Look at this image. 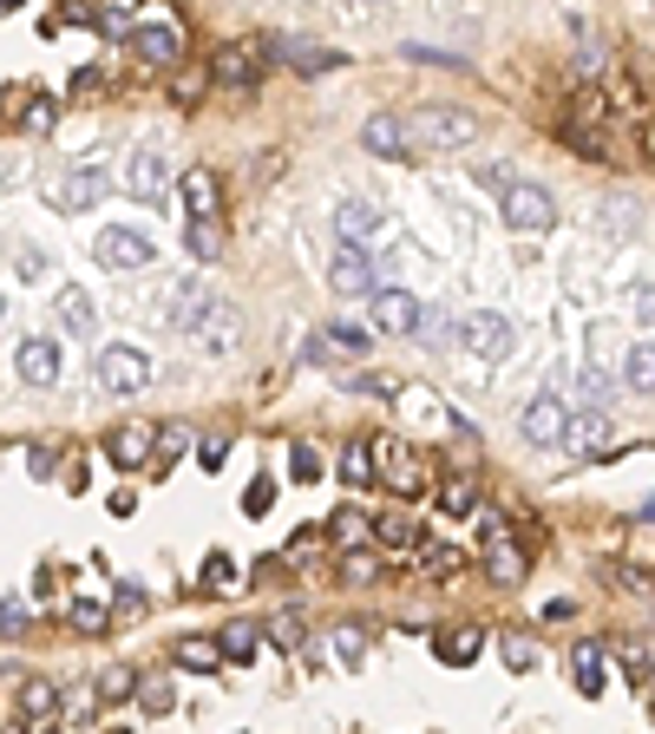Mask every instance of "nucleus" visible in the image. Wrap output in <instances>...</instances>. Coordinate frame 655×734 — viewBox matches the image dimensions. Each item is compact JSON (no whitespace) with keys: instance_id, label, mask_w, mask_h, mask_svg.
Wrapping results in <instances>:
<instances>
[{"instance_id":"f257e3e1","label":"nucleus","mask_w":655,"mask_h":734,"mask_svg":"<svg viewBox=\"0 0 655 734\" xmlns=\"http://www.w3.org/2000/svg\"><path fill=\"white\" fill-rule=\"evenodd\" d=\"M479 545H486V578L492 584H525V545L512 538V525L499 512H479Z\"/></svg>"},{"instance_id":"f03ea898","label":"nucleus","mask_w":655,"mask_h":734,"mask_svg":"<svg viewBox=\"0 0 655 734\" xmlns=\"http://www.w3.org/2000/svg\"><path fill=\"white\" fill-rule=\"evenodd\" d=\"M407 125V144H440V151H453V144H472V112H453V105H426L420 118H400Z\"/></svg>"},{"instance_id":"7ed1b4c3","label":"nucleus","mask_w":655,"mask_h":734,"mask_svg":"<svg viewBox=\"0 0 655 734\" xmlns=\"http://www.w3.org/2000/svg\"><path fill=\"white\" fill-rule=\"evenodd\" d=\"M505 223L518 230V236H545V230H558V197L545 190V184H512L505 190Z\"/></svg>"},{"instance_id":"20e7f679","label":"nucleus","mask_w":655,"mask_h":734,"mask_svg":"<svg viewBox=\"0 0 655 734\" xmlns=\"http://www.w3.org/2000/svg\"><path fill=\"white\" fill-rule=\"evenodd\" d=\"M98 387L105 394H144L151 387V361L138 354V348H125V341H112V348H98Z\"/></svg>"},{"instance_id":"39448f33","label":"nucleus","mask_w":655,"mask_h":734,"mask_svg":"<svg viewBox=\"0 0 655 734\" xmlns=\"http://www.w3.org/2000/svg\"><path fill=\"white\" fill-rule=\"evenodd\" d=\"M367 453H374V479H387V486H394L400 499L426 492V473H420V453H413L407 440H374Z\"/></svg>"},{"instance_id":"423d86ee","label":"nucleus","mask_w":655,"mask_h":734,"mask_svg":"<svg viewBox=\"0 0 655 734\" xmlns=\"http://www.w3.org/2000/svg\"><path fill=\"white\" fill-rule=\"evenodd\" d=\"M328 289L335 295H348V302H367L374 289H381V276H374V263H367V249H335V263H328Z\"/></svg>"},{"instance_id":"0eeeda50","label":"nucleus","mask_w":655,"mask_h":734,"mask_svg":"<svg viewBox=\"0 0 655 734\" xmlns=\"http://www.w3.org/2000/svg\"><path fill=\"white\" fill-rule=\"evenodd\" d=\"M92 256L105 263V269H144V263H157V249H151V236H138V230H98V243H92Z\"/></svg>"},{"instance_id":"6e6552de","label":"nucleus","mask_w":655,"mask_h":734,"mask_svg":"<svg viewBox=\"0 0 655 734\" xmlns=\"http://www.w3.org/2000/svg\"><path fill=\"white\" fill-rule=\"evenodd\" d=\"M459 348L479 354V361H505L512 354V322L505 315H466L459 322Z\"/></svg>"},{"instance_id":"1a4fd4ad","label":"nucleus","mask_w":655,"mask_h":734,"mask_svg":"<svg viewBox=\"0 0 655 734\" xmlns=\"http://www.w3.org/2000/svg\"><path fill=\"white\" fill-rule=\"evenodd\" d=\"M518 427H525V440L531 446H564V427H571V407L558 400V394H538L525 413H518Z\"/></svg>"},{"instance_id":"9d476101","label":"nucleus","mask_w":655,"mask_h":734,"mask_svg":"<svg viewBox=\"0 0 655 734\" xmlns=\"http://www.w3.org/2000/svg\"><path fill=\"white\" fill-rule=\"evenodd\" d=\"M125 39H131V53H138V59H151V66H171V59H177V46H184V33H177V20H171V13H157V20H144V26H131Z\"/></svg>"},{"instance_id":"9b49d317","label":"nucleus","mask_w":655,"mask_h":734,"mask_svg":"<svg viewBox=\"0 0 655 734\" xmlns=\"http://www.w3.org/2000/svg\"><path fill=\"white\" fill-rule=\"evenodd\" d=\"M367 315H374V335H413L420 302H413L407 289H374V295H367Z\"/></svg>"},{"instance_id":"f8f14e48","label":"nucleus","mask_w":655,"mask_h":734,"mask_svg":"<svg viewBox=\"0 0 655 734\" xmlns=\"http://www.w3.org/2000/svg\"><path fill=\"white\" fill-rule=\"evenodd\" d=\"M105 190H112V177H105L98 164H79V171L59 177L52 203H59V210H92V203H105Z\"/></svg>"},{"instance_id":"ddd939ff","label":"nucleus","mask_w":655,"mask_h":734,"mask_svg":"<svg viewBox=\"0 0 655 734\" xmlns=\"http://www.w3.org/2000/svg\"><path fill=\"white\" fill-rule=\"evenodd\" d=\"M125 190H131L138 203H157V197L171 190V164H164L157 151H131V164H125Z\"/></svg>"},{"instance_id":"4468645a","label":"nucleus","mask_w":655,"mask_h":734,"mask_svg":"<svg viewBox=\"0 0 655 734\" xmlns=\"http://www.w3.org/2000/svg\"><path fill=\"white\" fill-rule=\"evenodd\" d=\"M13 368H20V381L26 387H59V348L46 341V335H33V341H20V354H13Z\"/></svg>"},{"instance_id":"2eb2a0df","label":"nucleus","mask_w":655,"mask_h":734,"mask_svg":"<svg viewBox=\"0 0 655 734\" xmlns=\"http://www.w3.org/2000/svg\"><path fill=\"white\" fill-rule=\"evenodd\" d=\"M381 223H387V217H381V203H367V197H348V203L335 210V230H341V243H348V249L374 243V236H381Z\"/></svg>"},{"instance_id":"dca6fc26","label":"nucleus","mask_w":655,"mask_h":734,"mask_svg":"<svg viewBox=\"0 0 655 734\" xmlns=\"http://www.w3.org/2000/svg\"><path fill=\"white\" fill-rule=\"evenodd\" d=\"M203 308H210V282L184 276V282H171V289H164V308H157V315H164L171 328H190V322H197Z\"/></svg>"},{"instance_id":"f3484780","label":"nucleus","mask_w":655,"mask_h":734,"mask_svg":"<svg viewBox=\"0 0 655 734\" xmlns=\"http://www.w3.org/2000/svg\"><path fill=\"white\" fill-rule=\"evenodd\" d=\"M262 66H269V53H262V46H223V53L210 59V79H217V85H249Z\"/></svg>"},{"instance_id":"a211bd4d","label":"nucleus","mask_w":655,"mask_h":734,"mask_svg":"<svg viewBox=\"0 0 655 734\" xmlns=\"http://www.w3.org/2000/svg\"><path fill=\"white\" fill-rule=\"evenodd\" d=\"M479 650H486V630H479V624H453V630H440V637H433V656H440V663H453V669L479 663Z\"/></svg>"},{"instance_id":"6ab92c4d","label":"nucleus","mask_w":655,"mask_h":734,"mask_svg":"<svg viewBox=\"0 0 655 734\" xmlns=\"http://www.w3.org/2000/svg\"><path fill=\"white\" fill-rule=\"evenodd\" d=\"M177 190H184L190 223H210V217H217V177H210V164H190V171L177 177Z\"/></svg>"},{"instance_id":"aec40b11","label":"nucleus","mask_w":655,"mask_h":734,"mask_svg":"<svg viewBox=\"0 0 655 734\" xmlns=\"http://www.w3.org/2000/svg\"><path fill=\"white\" fill-rule=\"evenodd\" d=\"M52 315H59L66 335H92V328H98V308H92V295H85L79 282H66V289L52 295Z\"/></svg>"},{"instance_id":"412c9836","label":"nucleus","mask_w":655,"mask_h":734,"mask_svg":"<svg viewBox=\"0 0 655 734\" xmlns=\"http://www.w3.org/2000/svg\"><path fill=\"white\" fill-rule=\"evenodd\" d=\"M190 335L203 341V348H236V335H243V322H236V308L230 302H210L197 322H190Z\"/></svg>"},{"instance_id":"4be33fe9","label":"nucleus","mask_w":655,"mask_h":734,"mask_svg":"<svg viewBox=\"0 0 655 734\" xmlns=\"http://www.w3.org/2000/svg\"><path fill=\"white\" fill-rule=\"evenodd\" d=\"M361 144H367L374 158H407V125H400L394 112H374V118L361 125Z\"/></svg>"},{"instance_id":"5701e85b","label":"nucleus","mask_w":655,"mask_h":734,"mask_svg":"<svg viewBox=\"0 0 655 734\" xmlns=\"http://www.w3.org/2000/svg\"><path fill=\"white\" fill-rule=\"evenodd\" d=\"M571 676H577V696L597 702V696L610 689V683H604V643H577V650H571Z\"/></svg>"},{"instance_id":"b1692460","label":"nucleus","mask_w":655,"mask_h":734,"mask_svg":"<svg viewBox=\"0 0 655 734\" xmlns=\"http://www.w3.org/2000/svg\"><path fill=\"white\" fill-rule=\"evenodd\" d=\"M282 59H289L295 72H335L348 53H335V46H308V39H282Z\"/></svg>"},{"instance_id":"393cba45","label":"nucleus","mask_w":655,"mask_h":734,"mask_svg":"<svg viewBox=\"0 0 655 734\" xmlns=\"http://www.w3.org/2000/svg\"><path fill=\"white\" fill-rule=\"evenodd\" d=\"M112 459H118L125 473L144 466V459H151V427H118V433H112Z\"/></svg>"},{"instance_id":"a878e982","label":"nucleus","mask_w":655,"mask_h":734,"mask_svg":"<svg viewBox=\"0 0 655 734\" xmlns=\"http://www.w3.org/2000/svg\"><path fill=\"white\" fill-rule=\"evenodd\" d=\"M374 532H381V545H394V551H413V545H426V532H420L407 512H381V519H374Z\"/></svg>"},{"instance_id":"bb28decb","label":"nucleus","mask_w":655,"mask_h":734,"mask_svg":"<svg viewBox=\"0 0 655 734\" xmlns=\"http://www.w3.org/2000/svg\"><path fill=\"white\" fill-rule=\"evenodd\" d=\"M394 400H400V413H407V420H453V413L440 407V394H433V387H400Z\"/></svg>"},{"instance_id":"cd10ccee","label":"nucleus","mask_w":655,"mask_h":734,"mask_svg":"<svg viewBox=\"0 0 655 734\" xmlns=\"http://www.w3.org/2000/svg\"><path fill=\"white\" fill-rule=\"evenodd\" d=\"M217 656H223V663H249V656H256V624H223Z\"/></svg>"},{"instance_id":"c85d7f7f","label":"nucleus","mask_w":655,"mask_h":734,"mask_svg":"<svg viewBox=\"0 0 655 734\" xmlns=\"http://www.w3.org/2000/svg\"><path fill=\"white\" fill-rule=\"evenodd\" d=\"M335 656L348 669H361L367 663V624H335Z\"/></svg>"},{"instance_id":"c756f323","label":"nucleus","mask_w":655,"mask_h":734,"mask_svg":"<svg viewBox=\"0 0 655 734\" xmlns=\"http://www.w3.org/2000/svg\"><path fill=\"white\" fill-rule=\"evenodd\" d=\"M177 663H184L190 676H217V669H223V656H217V643H203V637H190V643H177Z\"/></svg>"},{"instance_id":"7c9ffc66","label":"nucleus","mask_w":655,"mask_h":734,"mask_svg":"<svg viewBox=\"0 0 655 734\" xmlns=\"http://www.w3.org/2000/svg\"><path fill=\"white\" fill-rule=\"evenodd\" d=\"M440 505H446V519H466V512L479 505V492H472V479H466V473H453V479L440 486Z\"/></svg>"},{"instance_id":"2f4dec72","label":"nucleus","mask_w":655,"mask_h":734,"mask_svg":"<svg viewBox=\"0 0 655 734\" xmlns=\"http://www.w3.org/2000/svg\"><path fill=\"white\" fill-rule=\"evenodd\" d=\"M321 473H328V466H321V453H315L308 440H295V446H289V479H302V486H315Z\"/></svg>"},{"instance_id":"473e14b6","label":"nucleus","mask_w":655,"mask_h":734,"mask_svg":"<svg viewBox=\"0 0 655 734\" xmlns=\"http://www.w3.org/2000/svg\"><path fill=\"white\" fill-rule=\"evenodd\" d=\"M262 630H269L276 650H302V630H308V624H302V610H282V617H269Z\"/></svg>"},{"instance_id":"72a5a7b5","label":"nucleus","mask_w":655,"mask_h":734,"mask_svg":"<svg viewBox=\"0 0 655 734\" xmlns=\"http://www.w3.org/2000/svg\"><path fill=\"white\" fill-rule=\"evenodd\" d=\"M623 381H630L636 394H650V381H655V354H650V341H636V348H630V361H623Z\"/></svg>"},{"instance_id":"f704fd0d","label":"nucleus","mask_w":655,"mask_h":734,"mask_svg":"<svg viewBox=\"0 0 655 734\" xmlns=\"http://www.w3.org/2000/svg\"><path fill=\"white\" fill-rule=\"evenodd\" d=\"M341 479H348V486H374V453H367L361 440L341 453Z\"/></svg>"},{"instance_id":"c9c22d12","label":"nucleus","mask_w":655,"mask_h":734,"mask_svg":"<svg viewBox=\"0 0 655 734\" xmlns=\"http://www.w3.org/2000/svg\"><path fill=\"white\" fill-rule=\"evenodd\" d=\"M341 584H381V558L374 551H348L341 558Z\"/></svg>"},{"instance_id":"e433bc0d","label":"nucleus","mask_w":655,"mask_h":734,"mask_svg":"<svg viewBox=\"0 0 655 734\" xmlns=\"http://www.w3.org/2000/svg\"><path fill=\"white\" fill-rule=\"evenodd\" d=\"M20 709H26V715H39V722H46V715H52V709H59V683H26V689H20Z\"/></svg>"},{"instance_id":"4c0bfd02","label":"nucleus","mask_w":655,"mask_h":734,"mask_svg":"<svg viewBox=\"0 0 655 734\" xmlns=\"http://www.w3.org/2000/svg\"><path fill=\"white\" fill-rule=\"evenodd\" d=\"M184 243H190V256H197V263H217V249H223L217 223H190V230H184Z\"/></svg>"},{"instance_id":"58836bf2","label":"nucleus","mask_w":655,"mask_h":734,"mask_svg":"<svg viewBox=\"0 0 655 734\" xmlns=\"http://www.w3.org/2000/svg\"><path fill=\"white\" fill-rule=\"evenodd\" d=\"M400 53H407L413 66H453V72H466V59H459V53H440V46H420V39H407Z\"/></svg>"},{"instance_id":"ea45409f","label":"nucleus","mask_w":655,"mask_h":734,"mask_svg":"<svg viewBox=\"0 0 655 734\" xmlns=\"http://www.w3.org/2000/svg\"><path fill=\"white\" fill-rule=\"evenodd\" d=\"M184 446H190V433H184V427H164V433H151V459H157V466H171Z\"/></svg>"},{"instance_id":"a19ab883","label":"nucleus","mask_w":655,"mask_h":734,"mask_svg":"<svg viewBox=\"0 0 655 734\" xmlns=\"http://www.w3.org/2000/svg\"><path fill=\"white\" fill-rule=\"evenodd\" d=\"M105 624H112V617H105V604H92V597H79V604H72V630H79V637H98Z\"/></svg>"},{"instance_id":"79ce46f5","label":"nucleus","mask_w":655,"mask_h":734,"mask_svg":"<svg viewBox=\"0 0 655 734\" xmlns=\"http://www.w3.org/2000/svg\"><path fill=\"white\" fill-rule=\"evenodd\" d=\"M499 650H505V663H512L518 676H525V669H538V643H531V637H518V630H512Z\"/></svg>"},{"instance_id":"37998d69","label":"nucleus","mask_w":655,"mask_h":734,"mask_svg":"<svg viewBox=\"0 0 655 734\" xmlns=\"http://www.w3.org/2000/svg\"><path fill=\"white\" fill-rule=\"evenodd\" d=\"M92 689H98V702H125V696L138 689V676H131V669H105Z\"/></svg>"},{"instance_id":"c03bdc74","label":"nucleus","mask_w":655,"mask_h":734,"mask_svg":"<svg viewBox=\"0 0 655 734\" xmlns=\"http://www.w3.org/2000/svg\"><path fill=\"white\" fill-rule=\"evenodd\" d=\"M243 512H249V519H269V512H276V479H256V486L243 492Z\"/></svg>"},{"instance_id":"a18cd8bd","label":"nucleus","mask_w":655,"mask_h":734,"mask_svg":"<svg viewBox=\"0 0 655 734\" xmlns=\"http://www.w3.org/2000/svg\"><path fill=\"white\" fill-rule=\"evenodd\" d=\"M203 591H236V564H230L223 551H210V564H203Z\"/></svg>"},{"instance_id":"49530a36","label":"nucleus","mask_w":655,"mask_h":734,"mask_svg":"<svg viewBox=\"0 0 655 734\" xmlns=\"http://www.w3.org/2000/svg\"><path fill=\"white\" fill-rule=\"evenodd\" d=\"M577 394H584L590 407H610V394H617V387H610L604 374H590V368H577Z\"/></svg>"},{"instance_id":"de8ad7c7","label":"nucleus","mask_w":655,"mask_h":734,"mask_svg":"<svg viewBox=\"0 0 655 734\" xmlns=\"http://www.w3.org/2000/svg\"><path fill=\"white\" fill-rule=\"evenodd\" d=\"M92 26H98L105 39H125V33H131V13H125V7H105V13H92Z\"/></svg>"},{"instance_id":"09e8293b","label":"nucleus","mask_w":655,"mask_h":734,"mask_svg":"<svg viewBox=\"0 0 655 734\" xmlns=\"http://www.w3.org/2000/svg\"><path fill=\"white\" fill-rule=\"evenodd\" d=\"M223 459H230V440H223V433H210V440H197V466H203V473H217Z\"/></svg>"},{"instance_id":"8fccbe9b","label":"nucleus","mask_w":655,"mask_h":734,"mask_svg":"<svg viewBox=\"0 0 655 734\" xmlns=\"http://www.w3.org/2000/svg\"><path fill=\"white\" fill-rule=\"evenodd\" d=\"M479 184H486V190H499V197H505V190H512V184H518V177H512V164H479Z\"/></svg>"},{"instance_id":"3c124183","label":"nucleus","mask_w":655,"mask_h":734,"mask_svg":"<svg viewBox=\"0 0 655 734\" xmlns=\"http://www.w3.org/2000/svg\"><path fill=\"white\" fill-rule=\"evenodd\" d=\"M131 696H138L151 715H164V709H171V689H164V683H144V689H131Z\"/></svg>"},{"instance_id":"603ef678","label":"nucleus","mask_w":655,"mask_h":734,"mask_svg":"<svg viewBox=\"0 0 655 734\" xmlns=\"http://www.w3.org/2000/svg\"><path fill=\"white\" fill-rule=\"evenodd\" d=\"M20 624H26V604L7 597V604H0V637H20Z\"/></svg>"},{"instance_id":"864d4df0","label":"nucleus","mask_w":655,"mask_h":734,"mask_svg":"<svg viewBox=\"0 0 655 734\" xmlns=\"http://www.w3.org/2000/svg\"><path fill=\"white\" fill-rule=\"evenodd\" d=\"M171 98H177V105H197V98H203V79H197V72H184V79L171 85Z\"/></svg>"},{"instance_id":"5fc2aeb1","label":"nucleus","mask_w":655,"mask_h":734,"mask_svg":"<svg viewBox=\"0 0 655 734\" xmlns=\"http://www.w3.org/2000/svg\"><path fill=\"white\" fill-rule=\"evenodd\" d=\"M328 525H335V538H341V545H354V538H361V512H335Z\"/></svg>"},{"instance_id":"6e6d98bb","label":"nucleus","mask_w":655,"mask_h":734,"mask_svg":"<svg viewBox=\"0 0 655 734\" xmlns=\"http://www.w3.org/2000/svg\"><path fill=\"white\" fill-rule=\"evenodd\" d=\"M315 545H321V538H315V532H302V538H295L282 558H289V564H308V558H315Z\"/></svg>"},{"instance_id":"4d7b16f0","label":"nucleus","mask_w":655,"mask_h":734,"mask_svg":"<svg viewBox=\"0 0 655 734\" xmlns=\"http://www.w3.org/2000/svg\"><path fill=\"white\" fill-rule=\"evenodd\" d=\"M276 171H282V151H262V158L249 164V177H256V184H262V177H276Z\"/></svg>"},{"instance_id":"13d9d810","label":"nucleus","mask_w":655,"mask_h":734,"mask_svg":"<svg viewBox=\"0 0 655 734\" xmlns=\"http://www.w3.org/2000/svg\"><path fill=\"white\" fill-rule=\"evenodd\" d=\"M367 335H374V328H354V322H341V328H335V341H341V348H367Z\"/></svg>"},{"instance_id":"bf43d9fd","label":"nucleus","mask_w":655,"mask_h":734,"mask_svg":"<svg viewBox=\"0 0 655 734\" xmlns=\"http://www.w3.org/2000/svg\"><path fill=\"white\" fill-rule=\"evenodd\" d=\"M577 72H584V79H597V72H604V53H597V46H584V53H577Z\"/></svg>"},{"instance_id":"052dcab7","label":"nucleus","mask_w":655,"mask_h":734,"mask_svg":"<svg viewBox=\"0 0 655 734\" xmlns=\"http://www.w3.org/2000/svg\"><path fill=\"white\" fill-rule=\"evenodd\" d=\"M20 276H26V282H39V276H46V256H39V249H26V256H20Z\"/></svg>"},{"instance_id":"680f3d73","label":"nucleus","mask_w":655,"mask_h":734,"mask_svg":"<svg viewBox=\"0 0 655 734\" xmlns=\"http://www.w3.org/2000/svg\"><path fill=\"white\" fill-rule=\"evenodd\" d=\"M26 466H33V479H52V453H46V446H33Z\"/></svg>"},{"instance_id":"e2e57ef3","label":"nucleus","mask_w":655,"mask_h":734,"mask_svg":"<svg viewBox=\"0 0 655 734\" xmlns=\"http://www.w3.org/2000/svg\"><path fill=\"white\" fill-rule=\"evenodd\" d=\"M426 571H433V578H446V571H459V551H433V558H426Z\"/></svg>"},{"instance_id":"0e129e2a","label":"nucleus","mask_w":655,"mask_h":734,"mask_svg":"<svg viewBox=\"0 0 655 734\" xmlns=\"http://www.w3.org/2000/svg\"><path fill=\"white\" fill-rule=\"evenodd\" d=\"M26 734H59V722H52V715H46V722H39V729H26Z\"/></svg>"},{"instance_id":"69168bd1","label":"nucleus","mask_w":655,"mask_h":734,"mask_svg":"<svg viewBox=\"0 0 655 734\" xmlns=\"http://www.w3.org/2000/svg\"><path fill=\"white\" fill-rule=\"evenodd\" d=\"M0 7H20V0H0Z\"/></svg>"},{"instance_id":"338daca9","label":"nucleus","mask_w":655,"mask_h":734,"mask_svg":"<svg viewBox=\"0 0 655 734\" xmlns=\"http://www.w3.org/2000/svg\"><path fill=\"white\" fill-rule=\"evenodd\" d=\"M0 322H7V302H0Z\"/></svg>"},{"instance_id":"774afa93","label":"nucleus","mask_w":655,"mask_h":734,"mask_svg":"<svg viewBox=\"0 0 655 734\" xmlns=\"http://www.w3.org/2000/svg\"><path fill=\"white\" fill-rule=\"evenodd\" d=\"M367 7H381V0H367Z\"/></svg>"}]
</instances>
